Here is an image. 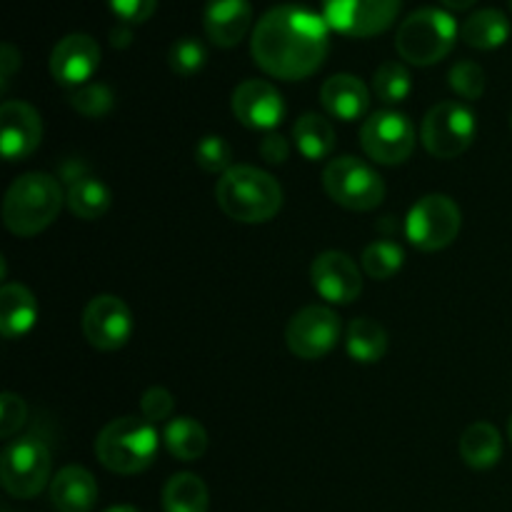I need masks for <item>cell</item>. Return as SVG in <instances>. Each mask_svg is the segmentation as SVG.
<instances>
[{
	"mask_svg": "<svg viewBox=\"0 0 512 512\" xmlns=\"http://www.w3.org/2000/svg\"><path fill=\"white\" fill-rule=\"evenodd\" d=\"M330 25L308 5H275L255 23L253 60L280 80H305L328 58Z\"/></svg>",
	"mask_w": 512,
	"mask_h": 512,
	"instance_id": "6da1fadb",
	"label": "cell"
},
{
	"mask_svg": "<svg viewBox=\"0 0 512 512\" xmlns=\"http://www.w3.org/2000/svg\"><path fill=\"white\" fill-rule=\"evenodd\" d=\"M215 200L228 218L238 223H268L283 208V188L278 180L255 165H233L220 175Z\"/></svg>",
	"mask_w": 512,
	"mask_h": 512,
	"instance_id": "7a4b0ae2",
	"label": "cell"
},
{
	"mask_svg": "<svg viewBox=\"0 0 512 512\" xmlns=\"http://www.w3.org/2000/svg\"><path fill=\"white\" fill-rule=\"evenodd\" d=\"M68 200L60 180L48 173H25L3 198V223L18 238H33L55 223Z\"/></svg>",
	"mask_w": 512,
	"mask_h": 512,
	"instance_id": "3957f363",
	"label": "cell"
},
{
	"mask_svg": "<svg viewBox=\"0 0 512 512\" xmlns=\"http://www.w3.org/2000/svg\"><path fill=\"white\" fill-rule=\"evenodd\" d=\"M160 448L155 425L145 418L125 415L105 425L95 438V458L118 475H138L153 465Z\"/></svg>",
	"mask_w": 512,
	"mask_h": 512,
	"instance_id": "277c9868",
	"label": "cell"
},
{
	"mask_svg": "<svg viewBox=\"0 0 512 512\" xmlns=\"http://www.w3.org/2000/svg\"><path fill=\"white\" fill-rule=\"evenodd\" d=\"M458 35L460 28L448 10L420 8L400 23L395 33V50L405 63L428 68L448 58Z\"/></svg>",
	"mask_w": 512,
	"mask_h": 512,
	"instance_id": "5b68a950",
	"label": "cell"
},
{
	"mask_svg": "<svg viewBox=\"0 0 512 512\" xmlns=\"http://www.w3.org/2000/svg\"><path fill=\"white\" fill-rule=\"evenodd\" d=\"M323 188L333 203L353 213H368L385 200L383 178L353 155H340L325 165Z\"/></svg>",
	"mask_w": 512,
	"mask_h": 512,
	"instance_id": "8992f818",
	"label": "cell"
},
{
	"mask_svg": "<svg viewBox=\"0 0 512 512\" xmlns=\"http://www.w3.org/2000/svg\"><path fill=\"white\" fill-rule=\"evenodd\" d=\"M463 228V213L448 195H425L410 208L405 218V235L410 245L423 253H438L448 248Z\"/></svg>",
	"mask_w": 512,
	"mask_h": 512,
	"instance_id": "52a82bcc",
	"label": "cell"
},
{
	"mask_svg": "<svg viewBox=\"0 0 512 512\" xmlns=\"http://www.w3.org/2000/svg\"><path fill=\"white\" fill-rule=\"evenodd\" d=\"M53 458L43 440L20 438L3 450L0 458V483L10 498L30 500L48 485Z\"/></svg>",
	"mask_w": 512,
	"mask_h": 512,
	"instance_id": "ba28073f",
	"label": "cell"
},
{
	"mask_svg": "<svg viewBox=\"0 0 512 512\" xmlns=\"http://www.w3.org/2000/svg\"><path fill=\"white\" fill-rule=\"evenodd\" d=\"M475 133H478L475 113L458 100H445L430 108L420 128L425 150L440 160L460 158L473 145Z\"/></svg>",
	"mask_w": 512,
	"mask_h": 512,
	"instance_id": "9c48e42d",
	"label": "cell"
},
{
	"mask_svg": "<svg viewBox=\"0 0 512 512\" xmlns=\"http://www.w3.org/2000/svg\"><path fill=\"white\" fill-rule=\"evenodd\" d=\"M415 128L408 115L395 110H378L365 118L360 128V145L365 155L380 165H400L413 155Z\"/></svg>",
	"mask_w": 512,
	"mask_h": 512,
	"instance_id": "30bf717a",
	"label": "cell"
},
{
	"mask_svg": "<svg viewBox=\"0 0 512 512\" xmlns=\"http://www.w3.org/2000/svg\"><path fill=\"white\" fill-rule=\"evenodd\" d=\"M403 0H323V18L350 38H373L395 23Z\"/></svg>",
	"mask_w": 512,
	"mask_h": 512,
	"instance_id": "8fae6325",
	"label": "cell"
},
{
	"mask_svg": "<svg viewBox=\"0 0 512 512\" xmlns=\"http://www.w3.org/2000/svg\"><path fill=\"white\" fill-rule=\"evenodd\" d=\"M340 318L328 305H308L290 318L285 343L300 360H320L338 345Z\"/></svg>",
	"mask_w": 512,
	"mask_h": 512,
	"instance_id": "7c38bea8",
	"label": "cell"
},
{
	"mask_svg": "<svg viewBox=\"0 0 512 512\" xmlns=\"http://www.w3.org/2000/svg\"><path fill=\"white\" fill-rule=\"evenodd\" d=\"M83 335L93 348L115 353L125 348L133 335V313L118 295H95L83 313Z\"/></svg>",
	"mask_w": 512,
	"mask_h": 512,
	"instance_id": "4fadbf2b",
	"label": "cell"
},
{
	"mask_svg": "<svg viewBox=\"0 0 512 512\" xmlns=\"http://www.w3.org/2000/svg\"><path fill=\"white\" fill-rule=\"evenodd\" d=\"M310 280H313V288L318 290L320 298L333 305H350L363 293L358 263L340 250L320 253L310 265Z\"/></svg>",
	"mask_w": 512,
	"mask_h": 512,
	"instance_id": "5bb4252c",
	"label": "cell"
},
{
	"mask_svg": "<svg viewBox=\"0 0 512 512\" xmlns=\"http://www.w3.org/2000/svg\"><path fill=\"white\" fill-rule=\"evenodd\" d=\"M43 140V120L25 100H5L0 105V150L8 163L30 158Z\"/></svg>",
	"mask_w": 512,
	"mask_h": 512,
	"instance_id": "9a60e30c",
	"label": "cell"
},
{
	"mask_svg": "<svg viewBox=\"0 0 512 512\" xmlns=\"http://www.w3.org/2000/svg\"><path fill=\"white\" fill-rule=\"evenodd\" d=\"M100 65V45L88 33H70L50 53V75L65 88H80Z\"/></svg>",
	"mask_w": 512,
	"mask_h": 512,
	"instance_id": "2e32d148",
	"label": "cell"
},
{
	"mask_svg": "<svg viewBox=\"0 0 512 512\" xmlns=\"http://www.w3.org/2000/svg\"><path fill=\"white\" fill-rule=\"evenodd\" d=\"M233 113L245 128L273 133L285 118V100L268 80H245L233 90Z\"/></svg>",
	"mask_w": 512,
	"mask_h": 512,
	"instance_id": "e0dca14e",
	"label": "cell"
},
{
	"mask_svg": "<svg viewBox=\"0 0 512 512\" xmlns=\"http://www.w3.org/2000/svg\"><path fill=\"white\" fill-rule=\"evenodd\" d=\"M253 25L250 0H208L203 8V30L218 48H235Z\"/></svg>",
	"mask_w": 512,
	"mask_h": 512,
	"instance_id": "ac0fdd59",
	"label": "cell"
},
{
	"mask_svg": "<svg viewBox=\"0 0 512 512\" xmlns=\"http://www.w3.org/2000/svg\"><path fill=\"white\" fill-rule=\"evenodd\" d=\"M320 103H323L325 113L333 118L353 123V120L363 118L370 108V90L360 78L350 73H338L328 78L320 88Z\"/></svg>",
	"mask_w": 512,
	"mask_h": 512,
	"instance_id": "d6986e66",
	"label": "cell"
},
{
	"mask_svg": "<svg viewBox=\"0 0 512 512\" xmlns=\"http://www.w3.org/2000/svg\"><path fill=\"white\" fill-rule=\"evenodd\" d=\"M50 503L58 512H90L98 503V483L80 465H68L50 483Z\"/></svg>",
	"mask_w": 512,
	"mask_h": 512,
	"instance_id": "ffe728a7",
	"label": "cell"
},
{
	"mask_svg": "<svg viewBox=\"0 0 512 512\" xmlns=\"http://www.w3.org/2000/svg\"><path fill=\"white\" fill-rule=\"evenodd\" d=\"M38 320V300L25 285L5 283L0 290V333L5 340H18L30 333Z\"/></svg>",
	"mask_w": 512,
	"mask_h": 512,
	"instance_id": "44dd1931",
	"label": "cell"
},
{
	"mask_svg": "<svg viewBox=\"0 0 512 512\" xmlns=\"http://www.w3.org/2000/svg\"><path fill=\"white\" fill-rule=\"evenodd\" d=\"M460 38H463L465 45H470L475 50L500 48L510 38L508 15L498 8L475 10L460 25Z\"/></svg>",
	"mask_w": 512,
	"mask_h": 512,
	"instance_id": "7402d4cb",
	"label": "cell"
},
{
	"mask_svg": "<svg viewBox=\"0 0 512 512\" xmlns=\"http://www.w3.org/2000/svg\"><path fill=\"white\" fill-rule=\"evenodd\" d=\"M460 458L465 460V465L475 470H488L503 458V440L495 425L490 423H473L465 428V433L460 435Z\"/></svg>",
	"mask_w": 512,
	"mask_h": 512,
	"instance_id": "603a6c76",
	"label": "cell"
},
{
	"mask_svg": "<svg viewBox=\"0 0 512 512\" xmlns=\"http://www.w3.org/2000/svg\"><path fill=\"white\" fill-rule=\"evenodd\" d=\"M68 208L75 218L80 220H98L108 213L113 195H110L108 185L103 180L93 178V175H68Z\"/></svg>",
	"mask_w": 512,
	"mask_h": 512,
	"instance_id": "cb8c5ba5",
	"label": "cell"
},
{
	"mask_svg": "<svg viewBox=\"0 0 512 512\" xmlns=\"http://www.w3.org/2000/svg\"><path fill=\"white\" fill-rule=\"evenodd\" d=\"M345 348L355 363H378L388 353V333L373 318H355L345 330Z\"/></svg>",
	"mask_w": 512,
	"mask_h": 512,
	"instance_id": "d4e9b609",
	"label": "cell"
},
{
	"mask_svg": "<svg viewBox=\"0 0 512 512\" xmlns=\"http://www.w3.org/2000/svg\"><path fill=\"white\" fill-rule=\"evenodd\" d=\"M293 138L300 153L308 160H313V163L328 158L335 148L333 125H330L328 118L318 113L300 115L293 125Z\"/></svg>",
	"mask_w": 512,
	"mask_h": 512,
	"instance_id": "484cf974",
	"label": "cell"
},
{
	"mask_svg": "<svg viewBox=\"0 0 512 512\" xmlns=\"http://www.w3.org/2000/svg\"><path fill=\"white\" fill-rule=\"evenodd\" d=\"M163 443L175 460L193 463L203 458L208 450V430L193 418H175L165 428Z\"/></svg>",
	"mask_w": 512,
	"mask_h": 512,
	"instance_id": "4316f807",
	"label": "cell"
},
{
	"mask_svg": "<svg viewBox=\"0 0 512 512\" xmlns=\"http://www.w3.org/2000/svg\"><path fill=\"white\" fill-rule=\"evenodd\" d=\"M208 485L193 473H178L165 483L163 510L165 512H208Z\"/></svg>",
	"mask_w": 512,
	"mask_h": 512,
	"instance_id": "83f0119b",
	"label": "cell"
},
{
	"mask_svg": "<svg viewBox=\"0 0 512 512\" xmlns=\"http://www.w3.org/2000/svg\"><path fill=\"white\" fill-rule=\"evenodd\" d=\"M410 90H413V80H410V70L398 60H388L380 65L373 75V93L385 105H398L408 100Z\"/></svg>",
	"mask_w": 512,
	"mask_h": 512,
	"instance_id": "f1b7e54d",
	"label": "cell"
},
{
	"mask_svg": "<svg viewBox=\"0 0 512 512\" xmlns=\"http://www.w3.org/2000/svg\"><path fill=\"white\" fill-rule=\"evenodd\" d=\"M363 270L373 280H390L405 265V253L393 240H375L363 250Z\"/></svg>",
	"mask_w": 512,
	"mask_h": 512,
	"instance_id": "f546056e",
	"label": "cell"
},
{
	"mask_svg": "<svg viewBox=\"0 0 512 512\" xmlns=\"http://www.w3.org/2000/svg\"><path fill=\"white\" fill-rule=\"evenodd\" d=\"M68 103L73 105L75 113L85 115L90 120H98L113 110L115 95L105 83H85L80 88L70 90Z\"/></svg>",
	"mask_w": 512,
	"mask_h": 512,
	"instance_id": "4dcf8cb0",
	"label": "cell"
},
{
	"mask_svg": "<svg viewBox=\"0 0 512 512\" xmlns=\"http://www.w3.org/2000/svg\"><path fill=\"white\" fill-rule=\"evenodd\" d=\"M205 63H208V50L200 40L180 38L170 45L168 65L180 78H193L205 68Z\"/></svg>",
	"mask_w": 512,
	"mask_h": 512,
	"instance_id": "1f68e13d",
	"label": "cell"
},
{
	"mask_svg": "<svg viewBox=\"0 0 512 512\" xmlns=\"http://www.w3.org/2000/svg\"><path fill=\"white\" fill-rule=\"evenodd\" d=\"M195 163L205 170V173H228L233 168V148L223 135H205L195 145Z\"/></svg>",
	"mask_w": 512,
	"mask_h": 512,
	"instance_id": "d6a6232c",
	"label": "cell"
},
{
	"mask_svg": "<svg viewBox=\"0 0 512 512\" xmlns=\"http://www.w3.org/2000/svg\"><path fill=\"white\" fill-rule=\"evenodd\" d=\"M450 88L465 100H478L485 93V70L473 60H458L450 68Z\"/></svg>",
	"mask_w": 512,
	"mask_h": 512,
	"instance_id": "836d02e7",
	"label": "cell"
},
{
	"mask_svg": "<svg viewBox=\"0 0 512 512\" xmlns=\"http://www.w3.org/2000/svg\"><path fill=\"white\" fill-rule=\"evenodd\" d=\"M173 410H175L173 395H170L165 388H160V385L148 388L143 393V398H140V413H143V418L150 420L153 425L168 420L170 415H173Z\"/></svg>",
	"mask_w": 512,
	"mask_h": 512,
	"instance_id": "e575fe53",
	"label": "cell"
},
{
	"mask_svg": "<svg viewBox=\"0 0 512 512\" xmlns=\"http://www.w3.org/2000/svg\"><path fill=\"white\" fill-rule=\"evenodd\" d=\"M28 418V405L15 393H3L0 398V438H13Z\"/></svg>",
	"mask_w": 512,
	"mask_h": 512,
	"instance_id": "d590c367",
	"label": "cell"
},
{
	"mask_svg": "<svg viewBox=\"0 0 512 512\" xmlns=\"http://www.w3.org/2000/svg\"><path fill=\"white\" fill-rule=\"evenodd\" d=\"M108 5L118 15L120 23L138 25L153 18L155 8H158V0H108Z\"/></svg>",
	"mask_w": 512,
	"mask_h": 512,
	"instance_id": "8d00e7d4",
	"label": "cell"
},
{
	"mask_svg": "<svg viewBox=\"0 0 512 512\" xmlns=\"http://www.w3.org/2000/svg\"><path fill=\"white\" fill-rule=\"evenodd\" d=\"M260 155L265 163L280 165L290 158V143L280 133H268L260 140Z\"/></svg>",
	"mask_w": 512,
	"mask_h": 512,
	"instance_id": "74e56055",
	"label": "cell"
},
{
	"mask_svg": "<svg viewBox=\"0 0 512 512\" xmlns=\"http://www.w3.org/2000/svg\"><path fill=\"white\" fill-rule=\"evenodd\" d=\"M20 68V50L13 43L0 45V85L3 90H8L10 78L15 75V70Z\"/></svg>",
	"mask_w": 512,
	"mask_h": 512,
	"instance_id": "f35d334b",
	"label": "cell"
},
{
	"mask_svg": "<svg viewBox=\"0 0 512 512\" xmlns=\"http://www.w3.org/2000/svg\"><path fill=\"white\" fill-rule=\"evenodd\" d=\"M110 43L115 48H128L133 43V28L128 23H118L113 30H110Z\"/></svg>",
	"mask_w": 512,
	"mask_h": 512,
	"instance_id": "ab89813d",
	"label": "cell"
},
{
	"mask_svg": "<svg viewBox=\"0 0 512 512\" xmlns=\"http://www.w3.org/2000/svg\"><path fill=\"white\" fill-rule=\"evenodd\" d=\"M440 3L450 10H468V8H473L475 0H440Z\"/></svg>",
	"mask_w": 512,
	"mask_h": 512,
	"instance_id": "60d3db41",
	"label": "cell"
},
{
	"mask_svg": "<svg viewBox=\"0 0 512 512\" xmlns=\"http://www.w3.org/2000/svg\"><path fill=\"white\" fill-rule=\"evenodd\" d=\"M105 512H140V510H135L133 505H113V508H108Z\"/></svg>",
	"mask_w": 512,
	"mask_h": 512,
	"instance_id": "b9f144b4",
	"label": "cell"
},
{
	"mask_svg": "<svg viewBox=\"0 0 512 512\" xmlns=\"http://www.w3.org/2000/svg\"><path fill=\"white\" fill-rule=\"evenodd\" d=\"M508 435H510V443H512V418H510V425H508Z\"/></svg>",
	"mask_w": 512,
	"mask_h": 512,
	"instance_id": "7bdbcfd3",
	"label": "cell"
},
{
	"mask_svg": "<svg viewBox=\"0 0 512 512\" xmlns=\"http://www.w3.org/2000/svg\"><path fill=\"white\" fill-rule=\"evenodd\" d=\"M3 512H13V510H8V508H5V510H3Z\"/></svg>",
	"mask_w": 512,
	"mask_h": 512,
	"instance_id": "ee69618b",
	"label": "cell"
},
{
	"mask_svg": "<svg viewBox=\"0 0 512 512\" xmlns=\"http://www.w3.org/2000/svg\"><path fill=\"white\" fill-rule=\"evenodd\" d=\"M510 8H512V0H510Z\"/></svg>",
	"mask_w": 512,
	"mask_h": 512,
	"instance_id": "f6af8a7d",
	"label": "cell"
}]
</instances>
